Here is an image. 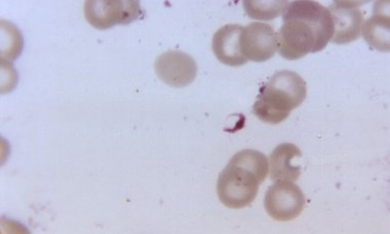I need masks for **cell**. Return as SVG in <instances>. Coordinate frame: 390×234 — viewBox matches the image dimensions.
<instances>
[{"label": "cell", "instance_id": "cell-8", "mask_svg": "<svg viewBox=\"0 0 390 234\" xmlns=\"http://www.w3.org/2000/svg\"><path fill=\"white\" fill-rule=\"evenodd\" d=\"M358 1H333L328 7L333 22V43L346 44L357 40L362 33L364 15Z\"/></svg>", "mask_w": 390, "mask_h": 234}, {"label": "cell", "instance_id": "cell-11", "mask_svg": "<svg viewBox=\"0 0 390 234\" xmlns=\"http://www.w3.org/2000/svg\"><path fill=\"white\" fill-rule=\"evenodd\" d=\"M301 157L300 149L294 144L278 145L269 155L270 177L272 181H296L301 174V167L291 165L294 157Z\"/></svg>", "mask_w": 390, "mask_h": 234}, {"label": "cell", "instance_id": "cell-10", "mask_svg": "<svg viewBox=\"0 0 390 234\" xmlns=\"http://www.w3.org/2000/svg\"><path fill=\"white\" fill-rule=\"evenodd\" d=\"M386 4L376 2L373 13L362 26V33L365 41L374 49L389 52L390 17L389 11H385Z\"/></svg>", "mask_w": 390, "mask_h": 234}, {"label": "cell", "instance_id": "cell-1", "mask_svg": "<svg viewBox=\"0 0 390 234\" xmlns=\"http://www.w3.org/2000/svg\"><path fill=\"white\" fill-rule=\"evenodd\" d=\"M282 20L277 33V50L286 60H298L323 50L333 33L329 9L316 1L288 2Z\"/></svg>", "mask_w": 390, "mask_h": 234}, {"label": "cell", "instance_id": "cell-2", "mask_svg": "<svg viewBox=\"0 0 390 234\" xmlns=\"http://www.w3.org/2000/svg\"><path fill=\"white\" fill-rule=\"evenodd\" d=\"M268 172V160L262 152L251 149L238 152L218 176L216 191L220 201L230 208L249 206Z\"/></svg>", "mask_w": 390, "mask_h": 234}, {"label": "cell", "instance_id": "cell-6", "mask_svg": "<svg viewBox=\"0 0 390 234\" xmlns=\"http://www.w3.org/2000/svg\"><path fill=\"white\" fill-rule=\"evenodd\" d=\"M155 73L166 84L181 88L190 84L197 74V64L189 55L179 50H169L157 56Z\"/></svg>", "mask_w": 390, "mask_h": 234}, {"label": "cell", "instance_id": "cell-9", "mask_svg": "<svg viewBox=\"0 0 390 234\" xmlns=\"http://www.w3.org/2000/svg\"><path fill=\"white\" fill-rule=\"evenodd\" d=\"M243 28L238 24H226L214 33L212 49L221 62L238 67L248 62L240 49V37Z\"/></svg>", "mask_w": 390, "mask_h": 234}, {"label": "cell", "instance_id": "cell-5", "mask_svg": "<svg viewBox=\"0 0 390 234\" xmlns=\"http://www.w3.org/2000/svg\"><path fill=\"white\" fill-rule=\"evenodd\" d=\"M306 204L300 187L290 181H277L266 191L264 206L274 220L288 221L298 217Z\"/></svg>", "mask_w": 390, "mask_h": 234}, {"label": "cell", "instance_id": "cell-12", "mask_svg": "<svg viewBox=\"0 0 390 234\" xmlns=\"http://www.w3.org/2000/svg\"><path fill=\"white\" fill-rule=\"evenodd\" d=\"M288 1H243L244 9L249 17L256 20H272L282 13Z\"/></svg>", "mask_w": 390, "mask_h": 234}, {"label": "cell", "instance_id": "cell-7", "mask_svg": "<svg viewBox=\"0 0 390 234\" xmlns=\"http://www.w3.org/2000/svg\"><path fill=\"white\" fill-rule=\"evenodd\" d=\"M240 43L242 53L248 60L264 62L277 50V33L267 23L252 22L243 28Z\"/></svg>", "mask_w": 390, "mask_h": 234}, {"label": "cell", "instance_id": "cell-3", "mask_svg": "<svg viewBox=\"0 0 390 234\" xmlns=\"http://www.w3.org/2000/svg\"><path fill=\"white\" fill-rule=\"evenodd\" d=\"M306 94V83L299 74L277 71L260 87L252 113L264 123H279L302 104Z\"/></svg>", "mask_w": 390, "mask_h": 234}, {"label": "cell", "instance_id": "cell-4", "mask_svg": "<svg viewBox=\"0 0 390 234\" xmlns=\"http://www.w3.org/2000/svg\"><path fill=\"white\" fill-rule=\"evenodd\" d=\"M84 13L87 21L99 30L126 25L144 17L140 1L133 0L85 1Z\"/></svg>", "mask_w": 390, "mask_h": 234}]
</instances>
